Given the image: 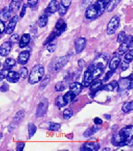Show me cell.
<instances>
[{
    "instance_id": "obj_12",
    "label": "cell",
    "mask_w": 133,
    "mask_h": 151,
    "mask_svg": "<svg viewBox=\"0 0 133 151\" xmlns=\"http://www.w3.org/2000/svg\"><path fill=\"white\" fill-rule=\"evenodd\" d=\"M132 35H128L126 37V39L121 44L119 48V53L121 55L124 54L126 53L129 49L130 48V41L132 39Z\"/></svg>"
},
{
    "instance_id": "obj_16",
    "label": "cell",
    "mask_w": 133,
    "mask_h": 151,
    "mask_svg": "<svg viewBox=\"0 0 133 151\" xmlns=\"http://www.w3.org/2000/svg\"><path fill=\"white\" fill-rule=\"evenodd\" d=\"M67 28V24L65 23L64 19L60 18L57 21L56 24H55V31L57 33L58 35V36H60L61 34H63V33H64L65 31H66Z\"/></svg>"
},
{
    "instance_id": "obj_34",
    "label": "cell",
    "mask_w": 133,
    "mask_h": 151,
    "mask_svg": "<svg viewBox=\"0 0 133 151\" xmlns=\"http://www.w3.org/2000/svg\"><path fill=\"white\" fill-rule=\"evenodd\" d=\"M9 8L12 11V13H15V12L17 11L19 9V8H20V4L17 2V1H12L10 3Z\"/></svg>"
},
{
    "instance_id": "obj_11",
    "label": "cell",
    "mask_w": 133,
    "mask_h": 151,
    "mask_svg": "<svg viewBox=\"0 0 133 151\" xmlns=\"http://www.w3.org/2000/svg\"><path fill=\"white\" fill-rule=\"evenodd\" d=\"M87 43V40L85 37H81L75 40L74 41V46L75 50L76 53H80L83 49L85 48Z\"/></svg>"
},
{
    "instance_id": "obj_36",
    "label": "cell",
    "mask_w": 133,
    "mask_h": 151,
    "mask_svg": "<svg viewBox=\"0 0 133 151\" xmlns=\"http://www.w3.org/2000/svg\"><path fill=\"white\" fill-rule=\"evenodd\" d=\"M120 1L121 0H112L110 3L108 4V9H107V11H108V13L112 12L117 6V5L120 3Z\"/></svg>"
},
{
    "instance_id": "obj_21",
    "label": "cell",
    "mask_w": 133,
    "mask_h": 151,
    "mask_svg": "<svg viewBox=\"0 0 133 151\" xmlns=\"http://www.w3.org/2000/svg\"><path fill=\"white\" fill-rule=\"evenodd\" d=\"M83 85L82 83H80L78 82H73L71 84L69 85V89L75 93L76 96L80 94V93L82 92L83 88Z\"/></svg>"
},
{
    "instance_id": "obj_43",
    "label": "cell",
    "mask_w": 133,
    "mask_h": 151,
    "mask_svg": "<svg viewBox=\"0 0 133 151\" xmlns=\"http://www.w3.org/2000/svg\"><path fill=\"white\" fill-rule=\"evenodd\" d=\"M126 34L125 31H121V32L118 34V36H117V42L119 43H121L123 41L126 39Z\"/></svg>"
},
{
    "instance_id": "obj_42",
    "label": "cell",
    "mask_w": 133,
    "mask_h": 151,
    "mask_svg": "<svg viewBox=\"0 0 133 151\" xmlns=\"http://www.w3.org/2000/svg\"><path fill=\"white\" fill-rule=\"evenodd\" d=\"M19 73V74H20L21 78L23 79H25L28 76L29 71H28V69L27 68V67H22V68L20 69Z\"/></svg>"
},
{
    "instance_id": "obj_18",
    "label": "cell",
    "mask_w": 133,
    "mask_h": 151,
    "mask_svg": "<svg viewBox=\"0 0 133 151\" xmlns=\"http://www.w3.org/2000/svg\"><path fill=\"white\" fill-rule=\"evenodd\" d=\"M30 58V52L29 51H22L17 58V63L19 65H26Z\"/></svg>"
},
{
    "instance_id": "obj_45",
    "label": "cell",
    "mask_w": 133,
    "mask_h": 151,
    "mask_svg": "<svg viewBox=\"0 0 133 151\" xmlns=\"http://www.w3.org/2000/svg\"><path fill=\"white\" fill-rule=\"evenodd\" d=\"M19 35L17 34V33H15V34L12 35L10 37L9 41L11 42L12 44H15V43H17V42L19 41Z\"/></svg>"
},
{
    "instance_id": "obj_61",
    "label": "cell",
    "mask_w": 133,
    "mask_h": 151,
    "mask_svg": "<svg viewBox=\"0 0 133 151\" xmlns=\"http://www.w3.org/2000/svg\"><path fill=\"white\" fill-rule=\"evenodd\" d=\"M130 48L133 49V36L132 37V39H131L130 41Z\"/></svg>"
},
{
    "instance_id": "obj_3",
    "label": "cell",
    "mask_w": 133,
    "mask_h": 151,
    "mask_svg": "<svg viewBox=\"0 0 133 151\" xmlns=\"http://www.w3.org/2000/svg\"><path fill=\"white\" fill-rule=\"evenodd\" d=\"M107 6L102 0H98L90 5L85 11V17L87 19H95L103 15Z\"/></svg>"
},
{
    "instance_id": "obj_50",
    "label": "cell",
    "mask_w": 133,
    "mask_h": 151,
    "mask_svg": "<svg viewBox=\"0 0 133 151\" xmlns=\"http://www.w3.org/2000/svg\"><path fill=\"white\" fill-rule=\"evenodd\" d=\"M25 146V143L24 142H19V143H17V148H16V150L17 151H22L24 150V148Z\"/></svg>"
},
{
    "instance_id": "obj_2",
    "label": "cell",
    "mask_w": 133,
    "mask_h": 151,
    "mask_svg": "<svg viewBox=\"0 0 133 151\" xmlns=\"http://www.w3.org/2000/svg\"><path fill=\"white\" fill-rule=\"evenodd\" d=\"M105 68H101V67H97L91 64L90 67L87 68L86 71L83 73L82 84L84 87L90 86L91 83L96 79H98L101 75L103 74Z\"/></svg>"
},
{
    "instance_id": "obj_52",
    "label": "cell",
    "mask_w": 133,
    "mask_h": 151,
    "mask_svg": "<svg viewBox=\"0 0 133 151\" xmlns=\"http://www.w3.org/2000/svg\"><path fill=\"white\" fill-rule=\"evenodd\" d=\"M0 90H1V92H6L9 90V85L6 83H4L0 87Z\"/></svg>"
},
{
    "instance_id": "obj_14",
    "label": "cell",
    "mask_w": 133,
    "mask_h": 151,
    "mask_svg": "<svg viewBox=\"0 0 133 151\" xmlns=\"http://www.w3.org/2000/svg\"><path fill=\"white\" fill-rule=\"evenodd\" d=\"M103 81L100 79H96L91 83L90 87V94L92 95H94L97 92L103 89Z\"/></svg>"
},
{
    "instance_id": "obj_35",
    "label": "cell",
    "mask_w": 133,
    "mask_h": 151,
    "mask_svg": "<svg viewBox=\"0 0 133 151\" xmlns=\"http://www.w3.org/2000/svg\"><path fill=\"white\" fill-rule=\"evenodd\" d=\"M55 105H56L57 107L58 108H63V107H65V105H67V103H65V101L63 99V96H58L55 99Z\"/></svg>"
},
{
    "instance_id": "obj_48",
    "label": "cell",
    "mask_w": 133,
    "mask_h": 151,
    "mask_svg": "<svg viewBox=\"0 0 133 151\" xmlns=\"http://www.w3.org/2000/svg\"><path fill=\"white\" fill-rule=\"evenodd\" d=\"M8 72H9V70H5V69H2L0 71V81H2L4 78H6V76L8 74Z\"/></svg>"
},
{
    "instance_id": "obj_49",
    "label": "cell",
    "mask_w": 133,
    "mask_h": 151,
    "mask_svg": "<svg viewBox=\"0 0 133 151\" xmlns=\"http://www.w3.org/2000/svg\"><path fill=\"white\" fill-rule=\"evenodd\" d=\"M67 11V9H65V8H64L61 5H60V7H59V9H58V13L61 17L64 16L65 14H66Z\"/></svg>"
},
{
    "instance_id": "obj_44",
    "label": "cell",
    "mask_w": 133,
    "mask_h": 151,
    "mask_svg": "<svg viewBox=\"0 0 133 151\" xmlns=\"http://www.w3.org/2000/svg\"><path fill=\"white\" fill-rule=\"evenodd\" d=\"M71 1H72V0H61L60 5L65 8V9H68L71 4Z\"/></svg>"
},
{
    "instance_id": "obj_32",
    "label": "cell",
    "mask_w": 133,
    "mask_h": 151,
    "mask_svg": "<svg viewBox=\"0 0 133 151\" xmlns=\"http://www.w3.org/2000/svg\"><path fill=\"white\" fill-rule=\"evenodd\" d=\"M12 11L9 9V8L5 7L4 8L2 11H1V17L4 20L6 21L7 19H9L11 16Z\"/></svg>"
},
{
    "instance_id": "obj_59",
    "label": "cell",
    "mask_w": 133,
    "mask_h": 151,
    "mask_svg": "<svg viewBox=\"0 0 133 151\" xmlns=\"http://www.w3.org/2000/svg\"><path fill=\"white\" fill-rule=\"evenodd\" d=\"M102 1H103V3L105 4V5L106 6L107 8H108V4H109L110 3V1H112V0H102Z\"/></svg>"
},
{
    "instance_id": "obj_57",
    "label": "cell",
    "mask_w": 133,
    "mask_h": 151,
    "mask_svg": "<svg viewBox=\"0 0 133 151\" xmlns=\"http://www.w3.org/2000/svg\"><path fill=\"white\" fill-rule=\"evenodd\" d=\"M85 65V62L83 59H81L78 60V66L80 67L81 69H83Z\"/></svg>"
},
{
    "instance_id": "obj_56",
    "label": "cell",
    "mask_w": 133,
    "mask_h": 151,
    "mask_svg": "<svg viewBox=\"0 0 133 151\" xmlns=\"http://www.w3.org/2000/svg\"><path fill=\"white\" fill-rule=\"evenodd\" d=\"M94 123L95 124H98V125H101L103 124V121L102 119L99 117H96V118L94 119Z\"/></svg>"
},
{
    "instance_id": "obj_1",
    "label": "cell",
    "mask_w": 133,
    "mask_h": 151,
    "mask_svg": "<svg viewBox=\"0 0 133 151\" xmlns=\"http://www.w3.org/2000/svg\"><path fill=\"white\" fill-rule=\"evenodd\" d=\"M112 144L116 147L133 146V125L126 126L113 134Z\"/></svg>"
},
{
    "instance_id": "obj_37",
    "label": "cell",
    "mask_w": 133,
    "mask_h": 151,
    "mask_svg": "<svg viewBox=\"0 0 133 151\" xmlns=\"http://www.w3.org/2000/svg\"><path fill=\"white\" fill-rule=\"evenodd\" d=\"M61 125L54 122H49L48 124V130L50 131H58L60 128Z\"/></svg>"
},
{
    "instance_id": "obj_54",
    "label": "cell",
    "mask_w": 133,
    "mask_h": 151,
    "mask_svg": "<svg viewBox=\"0 0 133 151\" xmlns=\"http://www.w3.org/2000/svg\"><path fill=\"white\" fill-rule=\"evenodd\" d=\"M38 2V0H28V5L30 7H33Z\"/></svg>"
},
{
    "instance_id": "obj_17",
    "label": "cell",
    "mask_w": 133,
    "mask_h": 151,
    "mask_svg": "<svg viewBox=\"0 0 133 151\" xmlns=\"http://www.w3.org/2000/svg\"><path fill=\"white\" fill-rule=\"evenodd\" d=\"M20 74L19 72L15 71H9L6 76V81L11 83H16L19 81L20 78Z\"/></svg>"
},
{
    "instance_id": "obj_41",
    "label": "cell",
    "mask_w": 133,
    "mask_h": 151,
    "mask_svg": "<svg viewBox=\"0 0 133 151\" xmlns=\"http://www.w3.org/2000/svg\"><path fill=\"white\" fill-rule=\"evenodd\" d=\"M93 0H83L82 3H81V8L82 9H87L90 5H92Z\"/></svg>"
},
{
    "instance_id": "obj_26",
    "label": "cell",
    "mask_w": 133,
    "mask_h": 151,
    "mask_svg": "<svg viewBox=\"0 0 133 151\" xmlns=\"http://www.w3.org/2000/svg\"><path fill=\"white\" fill-rule=\"evenodd\" d=\"M118 81L114 80L108 83V84H106V85H103L102 89H104L106 92H112L116 87H118Z\"/></svg>"
},
{
    "instance_id": "obj_9",
    "label": "cell",
    "mask_w": 133,
    "mask_h": 151,
    "mask_svg": "<svg viewBox=\"0 0 133 151\" xmlns=\"http://www.w3.org/2000/svg\"><path fill=\"white\" fill-rule=\"evenodd\" d=\"M49 107V102L48 100L47 99H43L39 103L38 105H37V109H36V113H35V115H36L37 117H42L44 115H45L47 110H48Z\"/></svg>"
},
{
    "instance_id": "obj_13",
    "label": "cell",
    "mask_w": 133,
    "mask_h": 151,
    "mask_svg": "<svg viewBox=\"0 0 133 151\" xmlns=\"http://www.w3.org/2000/svg\"><path fill=\"white\" fill-rule=\"evenodd\" d=\"M121 55L119 54V53H116L111 59L110 63H109V68H110V70L115 71L116 70V69L118 68L119 66L121 61Z\"/></svg>"
},
{
    "instance_id": "obj_33",
    "label": "cell",
    "mask_w": 133,
    "mask_h": 151,
    "mask_svg": "<svg viewBox=\"0 0 133 151\" xmlns=\"http://www.w3.org/2000/svg\"><path fill=\"white\" fill-rule=\"evenodd\" d=\"M37 130V127L35 126L34 124L32 123H29L28 124V132H29V138H31L33 135L35 134V133L36 132Z\"/></svg>"
},
{
    "instance_id": "obj_62",
    "label": "cell",
    "mask_w": 133,
    "mask_h": 151,
    "mask_svg": "<svg viewBox=\"0 0 133 151\" xmlns=\"http://www.w3.org/2000/svg\"><path fill=\"white\" fill-rule=\"evenodd\" d=\"M103 150H111V149L110 148H104L103 149Z\"/></svg>"
},
{
    "instance_id": "obj_30",
    "label": "cell",
    "mask_w": 133,
    "mask_h": 151,
    "mask_svg": "<svg viewBox=\"0 0 133 151\" xmlns=\"http://www.w3.org/2000/svg\"><path fill=\"white\" fill-rule=\"evenodd\" d=\"M57 37H58V35L57 33L55 32V31H53L52 33H51L50 35H49L48 37L46 39V40L45 41V42L43 43V45L44 46H47V45H49V44L52 42Z\"/></svg>"
},
{
    "instance_id": "obj_6",
    "label": "cell",
    "mask_w": 133,
    "mask_h": 151,
    "mask_svg": "<svg viewBox=\"0 0 133 151\" xmlns=\"http://www.w3.org/2000/svg\"><path fill=\"white\" fill-rule=\"evenodd\" d=\"M118 89L119 92H124L126 90H129L133 88V73L127 77H123L119 79L118 81Z\"/></svg>"
},
{
    "instance_id": "obj_60",
    "label": "cell",
    "mask_w": 133,
    "mask_h": 151,
    "mask_svg": "<svg viewBox=\"0 0 133 151\" xmlns=\"http://www.w3.org/2000/svg\"><path fill=\"white\" fill-rule=\"evenodd\" d=\"M104 117L106 119H108V120H109V119H111V115L110 114H104Z\"/></svg>"
},
{
    "instance_id": "obj_24",
    "label": "cell",
    "mask_w": 133,
    "mask_h": 151,
    "mask_svg": "<svg viewBox=\"0 0 133 151\" xmlns=\"http://www.w3.org/2000/svg\"><path fill=\"white\" fill-rule=\"evenodd\" d=\"M68 87H69L68 81H59V82L57 83L55 85V90L56 91V92H63V91L65 90Z\"/></svg>"
},
{
    "instance_id": "obj_39",
    "label": "cell",
    "mask_w": 133,
    "mask_h": 151,
    "mask_svg": "<svg viewBox=\"0 0 133 151\" xmlns=\"http://www.w3.org/2000/svg\"><path fill=\"white\" fill-rule=\"evenodd\" d=\"M50 80H51V77L49 76V75L46 76L42 80L40 83V88L41 89L45 88V87H47V85L49 84V83L50 82Z\"/></svg>"
},
{
    "instance_id": "obj_19",
    "label": "cell",
    "mask_w": 133,
    "mask_h": 151,
    "mask_svg": "<svg viewBox=\"0 0 133 151\" xmlns=\"http://www.w3.org/2000/svg\"><path fill=\"white\" fill-rule=\"evenodd\" d=\"M12 49V43L11 42H5L0 47V54L2 57L7 56Z\"/></svg>"
},
{
    "instance_id": "obj_55",
    "label": "cell",
    "mask_w": 133,
    "mask_h": 151,
    "mask_svg": "<svg viewBox=\"0 0 133 151\" xmlns=\"http://www.w3.org/2000/svg\"><path fill=\"white\" fill-rule=\"evenodd\" d=\"M0 29H1V34H2L4 33V31L6 30V26H5V23L2 19H1L0 21Z\"/></svg>"
},
{
    "instance_id": "obj_38",
    "label": "cell",
    "mask_w": 133,
    "mask_h": 151,
    "mask_svg": "<svg viewBox=\"0 0 133 151\" xmlns=\"http://www.w3.org/2000/svg\"><path fill=\"white\" fill-rule=\"evenodd\" d=\"M133 60V49H130L128 53H126L124 56V62L130 63Z\"/></svg>"
},
{
    "instance_id": "obj_23",
    "label": "cell",
    "mask_w": 133,
    "mask_h": 151,
    "mask_svg": "<svg viewBox=\"0 0 133 151\" xmlns=\"http://www.w3.org/2000/svg\"><path fill=\"white\" fill-rule=\"evenodd\" d=\"M31 41V36L30 35L28 34V33H24L22 35L21 39L19 40V45L20 48H24L25 47H27Z\"/></svg>"
},
{
    "instance_id": "obj_58",
    "label": "cell",
    "mask_w": 133,
    "mask_h": 151,
    "mask_svg": "<svg viewBox=\"0 0 133 151\" xmlns=\"http://www.w3.org/2000/svg\"><path fill=\"white\" fill-rule=\"evenodd\" d=\"M128 67H129V63H127L124 62V63H122V65H121V69H122V70H123V71L126 70V69H128Z\"/></svg>"
},
{
    "instance_id": "obj_25",
    "label": "cell",
    "mask_w": 133,
    "mask_h": 151,
    "mask_svg": "<svg viewBox=\"0 0 133 151\" xmlns=\"http://www.w3.org/2000/svg\"><path fill=\"white\" fill-rule=\"evenodd\" d=\"M16 60L15 59L12 58H9L5 60L4 63L3 65V69H5V70H10L13 67H14L16 65Z\"/></svg>"
},
{
    "instance_id": "obj_5",
    "label": "cell",
    "mask_w": 133,
    "mask_h": 151,
    "mask_svg": "<svg viewBox=\"0 0 133 151\" xmlns=\"http://www.w3.org/2000/svg\"><path fill=\"white\" fill-rule=\"evenodd\" d=\"M69 59V55H65V56L55 58L52 62L51 63V64L49 65V71H52V72H56V71L60 70V69L68 63Z\"/></svg>"
},
{
    "instance_id": "obj_28",
    "label": "cell",
    "mask_w": 133,
    "mask_h": 151,
    "mask_svg": "<svg viewBox=\"0 0 133 151\" xmlns=\"http://www.w3.org/2000/svg\"><path fill=\"white\" fill-rule=\"evenodd\" d=\"M76 95L75 94L74 92H72L71 90H69V92H67L66 94L63 96V99H64L65 103H66L67 105L68 103H71V101H73V100H74V99L76 98Z\"/></svg>"
},
{
    "instance_id": "obj_29",
    "label": "cell",
    "mask_w": 133,
    "mask_h": 151,
    "mask_svg": "<svg viewBox=\"0 0 133 151\" xmlns=\"http://www.w3.org/2000/svg\"><path fill=\"white\" fill-rule=\"evenodd\" d=\"M122 111L125 113H128L133 110V101L130 102H126L122 105Z\"/></svg>"
},
{
    "instance_id": "obj_46",
    "label": "cell",
    "mask_w": 133,
    "mask_h": 151,
    "mask_svg": "<svg viewBox=\"0 0 133 151\" xmlns=\"http://www.w3.org/2000/svg\"><path fill=\"white\" fill-rule=\"evenodd\" d=\"M55 49H56V45L52 42L47 46V49L49 53H53L55 51Z\"/></svg>"
},
{
    "instance_id": "obj_40",
    "label": "cell",
    "mask_w": 133,
    "mask_h": 151,
    "mask_svg": "<svg viewBox=\"0 0 133 151\" xmlns=\"http://www.w3.org/2000/svg\"><path fill=\"white\" fill-rule=\"evenodd\" d=\"M73 111L70 110V109H66V110H64L63 112V118H64L65 120H68L71 118V116H73Z\"/></svg>"
},
{
    "instance_id": "obj_27",
    "label": "cell",
    "mask_w": 133,
    "mask_h": 151,
    "mask_svg": "<svg viewBox=\"0 0 133 151\" xmlns=\"http://www.w3.org/2000/svg\"><path fill=\"white\" fill-rule=\"evenodd\" d=\"M47 10L45 11V13H44L40 17L39 20H38V26L39 27L43 28L46 27L47 23H48V14L47 13Z\"/></svg>"
},
{
    "instance_id": "obj_8",
    "label": "cell",
    "mask_w": 133,
    "mask_h": 151,
    "mask_svg": "<svg viewBox=\"0 0 133 151\" xmlns=\"http://www.w3.org/2000/svg\"><path fill=\"white\" fill-rule=\"evenodd\" d=\"M119 17L116 15L113 16L108 24V26H107V33L110 35L114 34L117 29H118L119 26Z\"/></svg>"
},
{
    "instance_id": "obj_51",
    "label": "cell",
    "mask_w": 133,
    "mask_h": 151,
    "mask_svg": "<svg viewBox=\"0 0 133 151\" xmlns=\"http://www.w3.org/2000/svg\"><path fill=\"white\" fill-rule=\"evenodd\" d=\"M27 5L26 4H24L22 6V11L20 12V14H19V16H20V17H24V16L26 14V11H27Z\"/></svg>"
},
{
    "instance_id": "obj_53",
    "label": "cell",
    "mask_w": 133,
    "mask_h": 151,
    "mask_svg": "<svg viewBox=\"0 0 133 151\" xmlns=\"http://www.w3.org/2000/svg\"><path fill=\"white\" fill-rule=\"evenodd\" d=\"M16 128V124L15 122H13L12 124H11L8 127V130H9V132H12L13 131L15 130V128Z\"/></svg>"
},
{
    "instance_id": "obj_7",
    "label": "cell",
    "mask_w": 133,
    "mask_h": 151,
    "mask_svg": "<svg viewBox=\"0 0 133 151\" xmlns=\"http://www.w3.org/2000/svg\"><path fill=\"white\" fill-rule=\"evenodd\" d=\"M110 55L107 53H102L99 54L96 58L94 59V62L92 63L93 65L97 67H101L105 68L108 64L109 59H110Z\"/></svg>"
},
{
    "instance_id": "obj_4",
    "label": "cell",
    "mask_w": 133,
    "mask_h": 151,
    "mask_svg": "<svg viewBox=\"0 0 133 151\" xmlns=\"http://www.w3.org/2000/svg\"><path fill=\"white\" fill-rule=\"evenodd\" d=\"M45 68L42 65H36L31 70L29 75V83L31 85L36 84L42 80L45 74Z\"/></svg>"
},
{
    "instance_id": "obj_47",
    "label": "cell",
    "mask_w": 133,
    "mask_h": 151,
    "mask_svg": "<svg viewBox=\"0 0 133 151\" xmlns=\"http://www.w3.org/2000/svg\"><path fill=\"white\" fill-rule=\"evenodd\" d=\"M114 71H113L112 70L108 71V72L106 73V76H105L104 78H103V81H104V82H107V81H108L109 80H110V78H111V77L112 76V75L114 74Z\"/></svg>"
},
{
    "instance_id": "obj_31",
    "label": "cell",
    "mask_w": 133,
    "mask_h": 151,
    "mask_svg": "<svg viewBox=\"0 0 133 151\" xmlns=\"http://www.w3.org/2000/svg\"><path fill=\"white\" fill-rule=\"evenodd\" d=\"M24 116H25V113L24 111L22 110H19L16 113V114H15V117H14V122L15 124H18V123L21 122L23 120L24 118Z\"/></svg>"
},
{
    "instance_id": "obj_20",
    "label": "cell",
    "mask_w": 133,
    "mask_h": 151,
    "mask_svg": "<svg viewBox=\"0 0 133 151\" xmlns=\"http://www.w3.org/2000/svg\"><path fill=\"white\" fill-rule=\"evenodd\" d=\"M101 125L95 124L93 126L91 127L90 128L87 129V130L83 133V137H87V138L90 137H92V135L96 134L97 132H98V131L101 130Z\"/></svg>"
},
{
    "instance_id": "obj_15",
    "label": "cell",
    "mask_w": 133,
    "mask_h": 151,
    "mask_svg": "<svg viewBox=\"0 0 133 151\" xmlns=\"http://www.w3.org/2000/svg\"><path fill=\"white\" fill-rule=\"evenodd\" d=\"M17 22H18V16L17 15H14V16L12 17V18L10 19L9 24H8L6 29L5 32L6 34H11V33H13L14 30L15 29V27H16Z\"/></svg>"
},
{
    "instance_id": "obj_22",
    "label": "cell",
    "mask_w": 133,
    "mask_h": 151,
    "mask_svg": "<svg viewBox=\"0 0 133 151\" xmlns=\"http://www.w3.org/2000/svg\"><path fill=\"white\" fill-rule=\"evenodd\" d=\"M59 7H60V4L58 3V1L57 0H52L49 2L47 10L49 13H55V12L58 11Z\"/></svg>"
},
{
    "instance_id": "obj_10",
    "label": "cell",
    "mask_w": 133,
    "mask_h": 151,
    "mask_svg": "<svg viewBox=\"0 0 133 151\" xmlns=\"http://www.w3.org/2000/svg\"><path fill=\"white\" fill-rule=\"evenodd\" d=\"M101 148L98 142H86L81 146L80 150L83 151H96Z\"/></svg>"
}]
</instances>
